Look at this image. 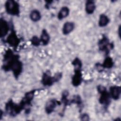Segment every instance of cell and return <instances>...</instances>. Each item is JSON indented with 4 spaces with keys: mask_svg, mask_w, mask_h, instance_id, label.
<instances>
[{
    "mask_svg": "<svg viewBox=\"0 0 121 121\" xmlns=\"http://www.w3.org/2000/svg\"><path fill=\"white\" fill-rule=\"evenodd\" d=\"M40 39L41 43L43 45H46L49 43L50 37L46 29H44L42 31Z\"/></svg>",
    "mask_w": 121,
    "mask_h": 121,
    "instance_id": "7c38bea8",
    "label": "cell"
},
{
    "mask_svg": "<svg viewBox=\"0 0 121 121\" xmlns=\"http://www.w3.org/2000/svg\"><path fill=\"white\" fill-rule=\"evenodd\" d=\"M62 77L60 73L56 74L54 76L52 77L49 72H44L42 77V83L45 86H51L54 82L60 80Z\"/></svg>",
    "mask_w": 121,
    "mask_h": 121,
    "instance_id": "277c9868",
    "label": "cell"
},
{
    "mask_svg": "<svg viewBox=\"0 0 121 121\" xmlns=\"http://www.w3.org/2000/svg\"><path fill=\"white\" fill-rule=\"evenodd\" d=\"M69 13V9L66 6L62 7L59 10L58 14L57 17L59 20H62L63 18L67 17Z\"/></svg>",
    "mask_w": 121,
    "mask_h": 121,
    "instance_id": "5bb4252c",
    "label": "cell"
},
{
    "mask_svg": "<svg viewBox=\"0 0 121 121\" xmlns=\"http://www.w3.org/2000/svg\"><path fill=\"white\" fill-rule=\"evenodd\" d=\"M98 44L99 50L105 52L106 54L109 53L110 50H112L113 46V44L110 43L108 38L105 36H103L101 39L99 41Z\"/></svg>",
    "mask_w": 121,
    "mask_h": 121,
    "instance_id": "5b68a950",
    "label": "cell"
},
{
    "mask_svg": "<svg viewBox=\"0 0 121 121\" xmlns=\"http://www.w3.org/2000/svg\"><path fill=\"white\" fill-rule=\"evenodd\" d=\"M5 9L7 13L12 16H18L20 14L19 4L15 0H7L5 4Z\"/></svg>",
    "mask_w": 121,
    "mask_h": 121,
    "instance_id": "3957f363",
    "label": "cell"
},
{
    "mask_svg": "<svg viewBox=\"0 0 121 121\" xmlns=\"http://www.w3.org/2000/svg\"><path fill=\"white\" fill-rule=\"evenodd\" d=\"M75 28V24L72 22H65L62 27V33L64 35H68L73 31Z\"/></svg>",
    "mask_w": 121,
    "mask_h": 121,
    "instance_id": "8fae6325",
    "label": "cell"
},
{
    "mask_svg": "<svg viewBox=\"0 0 121 121\" xmlns=\"http://www.w3.org/2000/svg\"><path fill=\"white\" fill-rule=\"evenodd\" d=\"M41 14L39 10L34 9L30 13V18L33 22H37L41 18Z\"/></svg>",
    "mask_w": 121,
    "mask_h": 121,
    "instance_id": "2e32d148",
    "label": "cell"
},
{
    "mask_svg": "<svg viewBox=\"0 0 121 121\" xmlns=\"http://www.w3.org/2000/svg\"><path fill=\"white\" fill-rule=\"evenodd\" d=\"M72 64L74 66V69H81L82 62L78 58H75L72 62Z\"/></svg>",
    "mask_w": 121,
    "mask_h": 121,
    "instance_id": "d6986e66",
    "label": "cell"
},
{
    "mask_svg": "<svg viewBox=\"0 0 121 121\" xmlns=\"http://www.w3.org/2000/svg\"><path fill=\"white\" fill-rule=\"evenodd\" d=\"M113 64L114 62L112 58L110 57H107L101 66L104 69H110L113 67Z\"/></svg>",
    "mask_w": 121,
    "mask_h": 121,
    "instance_id": "e0dca14e",
    "label": "cell"
},
{
    "mask_svg": "<svg viewBox=\"0 0 121 121\" xmlns=\"http://www.w3.org/2000/svg\"><path fill=\"white\" fill-rule=\"evenodd\" d=\"M97 90L100 94L99 102L100 104L104 106H107L111 102V96L109 92L107 91L106 88L102 85L97 86Z\"/></svg>",
    "mask_w": 121,
    "mask_h": 121,
    "instance_id": "7a4b0ae2",
    "label": "cell"
},
{
    "mask_svg": "<svg viewBox=\"0 0 121 121\" xmlns=\"http://www.w3.org/2000/svg\"><path fill=\"white\" fill-rule=\"evenodd\" d=\"M110 19L106 15L104 14L100 15L98 21V26L100 27H105L108 25Z\"/></svg>",
    "mask_w": 121,
    "mask_h": 121,
    "instance_id": "9a60e30c",
    "label": "cell"
},
{
    "mask_svg": "<svg viewBox=\"0 0 121 121\" xmlns=\"http://www.w3.org/2000/svg\"><path fill=\"white\" fill-rule=\"evenodd\" d=\"M9 29V25L5 19L1 18L0 20V37L2 38L4 37L8 33Z\"/></svg>",
    "mask_w": 121,
    "mask_h": 121,
    "instance_id": "30bf717a",
    "label": "cell"
},
{
    "mask_svg": "<svg viewBox=\"0 0 121 121\" xmlns=\"http://www.w3.org/2000/svg\"><path fill=\"white\" fill-rule=\"evenodd\" d=\"M58 104V102L56 100L54 99L49 100L45 106V112L47 114H51L54 111Z\"/></svg>",
    "mask_w": 121,
    "mask_h": 121,
    "instance_id": "9c48e42d",
    "label": "cell"
},
{
    "mask_svg": "<svg viewBox=\"0 0 121 121\" xmlns=\"http://www.w3.org/2000/svg\"><path fill=\"white\" fill-rule=\"evenodd\" d=\"M95 4L93 0H87L85 4V10L88 14H93L95 9Z\"/></svg>",
    "mask_w": 121,
    "mask_h": 121,
    "instance_id": "4fadbf2b",
    "label": "cell"
},
{
    "mask_svg": "<svg viewBox=\"0 0 121 121\" xmlns=\"http://www.w3.org/2000/svg\"><path fill=\"white\" fill-rule=\"evenodd\" d=\"M3 69L5 71H12L15 78H18L23 71V64L19 60V56L14 54L10 49L5 53L3 57Z\"/></svg>",
    "mask_w": 121,
    "mask_h": 121,
    "instance_id": "6da1fadb",
    "label": "cell"
},
{
    "mask_svg": "<svg viewBox=\"0 0 121 121\" xmlns=\"http://www.w3.org/2000/svg\"><path fill=\"white\" fill-rule=\"evenodd\" d=\"M6 41L10 46L16 48L19 44L20 39L17 36L15 31L14 29H12L11 33L8 36Z\"/></svg>",
    "mask_w": 121,
    "mask_h": 121,
    "instance_id": "8992f818",
    "label": "cell"
},
{
    "mask_svg": "<svg viewBox=\"0 0 121 121\" xmlns=\"http://www.w3.org/2000/svg\"><path fill=\"white\" fill-rule=\"evenodd\" d=\"M31 44L34 46H38L40 45L41 42L40 38L37 36H34L30 39Z\"/></svg>",
    "mask_w": 121,
    "mask_h": 121,
    "instance_id": "ac0fdd59",
    "label": "cell"
},
{
    "mask_svg": "<svg viewBox=\"0 0 121 121\" xmlns=\"http://www.w3.org/2000/svg\"><path fill=\"white\" fill-rule=\"evenodd\" d=\"M82 81L81 69H74V74L72 77V84L74 86H78Z\"/></svg>",
    "mask_w": 121,
    "mask_h": 121,
    "instance_id": "52a82bcc",
    "label": "cell"
},
{
    "mask_svg": "<svg viewBox=\"0 0 121 121\" xmlns=\"http://www.w3.org/2000/svg\"><path fill=\"white\" fill-rule=\"evenodd\" d=\"M109 94L111 98L117 100L120 98L121 94V87L118 86H112L110 87Z\"/></svg>",
    "mask_w": 121,
    "mask_h": 121,
    "instance_id": "ba28073f",
    "label": "cell"
},
{
    "mask_svg": "<svg viewBox=\"0 0 121 121\" xmlns=\"http://www.w3.org/2000/svg\"><path fill=\"white\" fill-rule=\"evenodd\" d=\"M81 120L82 121H88L89 120V116L87 113H83L80 116Z\"/></svg>",
    "mask_w": 121,
    "mask_h": 121,
    "instance_id": "ffe728a7",
    "label": "cell"
}]
</instances>
